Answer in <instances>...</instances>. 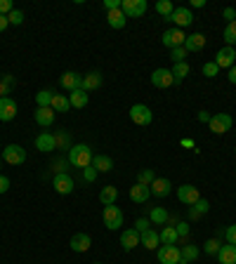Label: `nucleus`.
<instances>
[{"mask_svg":"<svg viewBox=\"0 0 236 264\" xmlns=\"http://www.w3.org/2000/svg\"><path fill=\"white\" fill-rule=\"evenodd\" d=\"M66 158H69V165H74V168H78V170H85L92 165L94 154L88 144H74V146L69 149Z\"/></svg>","mask_w":236,"mask_h":264,"instance_id":"obj_1","label":"nucleus"},{"mask_svg":"<svg viewBox=\"0 0 236 264\" xmlns=\"http://www.w3.org/2000/svg\"><path fill=\"white\" fill-rule=\"evenodd\" d=\"M102 219H104V227L111 231H116L118 227H123V212L118 205H104V212H102Z\"/></svg>","mask_w":236,"mask_h":264,"instance_id":"obj_2","label":"nucleus"},{"mask_svg":"<svg viewBox=\"0 0 236 264\" xmlns=\"http://www.w3.org/2000/svg\"><path fill=\"white\" fill-rule=\"evenodd\" d=\"M210 132H215V135H224V132H229L231 125H234V118H231L229 114H215L210 116Z\"/></svg>","mask_w":236,"mask_h":264,"instance_id":"obj_3","label":"nucleus"},{"mask_svg":"<svg viewBox=\"0 0 236 264\" xmlns=\"http://www.w3.org/2000/svg\"><path fill=\"white\" fill-rule=\"evenodd\" d=\"M130 121L135 125H149L154 121V114L147 104H135V106H130Z\"/></svg>","mask_w":236,"mask_h":264,"instance_id":"obj_4","label":"nucleus"},{"mask_svg":"<svg viewBox=\"0 0 236 264\" xmlns=\"http://www.w3.org/2000/svg\"><path fill=\"white\" fill-rule=\"evenodd\" d=\"M121 12L128 19H137V17H142V14L147 12V0H123Z\"/></svg>","mask_w":236,"mask_h":264,"instance_id":"obj_5","label":"nucleus"},{"mask_svg":"<svg viewBox=\"0 0 236 264\" xmlns=\"http://www.w3.org/2000/svg\"><path fill=\"white\" fill-rule=\"evenodd\" d=\"M3 158H5V163H10V165H24L26 151H24V146H19V144H7L5 151H3Z\"/></svg>","mask_w":236,"mask_h":264,"instance_id":"obj_6","label":"nucleus"},{"mask_svg":"<svg viewBox=\"0 0 236 264\" xmlns=\"http://www.w3.org/2000/svg\"><path fill=\"white\" fill-rule=\"evenodd\" d=\"M161 41L165 48H184V41H187V35H184L182 28H168L165 33L161 35Z\"/></svg>","mask_w":236,"mask_h":264,"instance_id":"obj_7","label":"nucleus"},{"mask_svg":"<svg viewBox=\"0 0 236 264\" xmlns=\"http://www.w3.org/2000/svg\"><path fill=\"white\" fill-rule=\"evenodd\" d=\"M151 85L161 90H168L170 85H175V78H173V71L170 68H156L151 73Z\"/></svg>","mask_w":236,"mask_h":264,"instance_id":"obj_8","label":"nucleus"},{"mask_svg":"<svg viewBox=\"0 0 236 264\" xmlns=\"http://www.w3.org/2000/svg\"><path fill=\"white\" fill-rule=\"evenodd\" d=\"M165 21H175V28H184L194 24V14H191L189 7H175V12L170 14Z\"/></svg>","mask_w":236,"mask_h":264,"instance_id":"obj_9","label":"nucleus"},{"mask_svg":"<svg viewBox=\"0 0 236 264\" xmlns=\"http://www.w3.org/2000/svg\"><path fill=\"white\" fill-rule=\"evenodd\" d=\"M52 186H54V191H57V194H61V196H69V194L76 189V182L71 179V175L61 172V175H54L52 177Z\"/></svg>","mask_w":236,"mask_h":264,"instance_id":"obj_10","label":"nucleus"},{"mask_svg":"<svg viewBox=\"0 0 236 264\" xmlns=\"http://www.w3.org/2000/svg\"><path fill=\"white\" fill-rule=\"evenodd\" d=\"M215 64H217L220 68H227V71H229V68L236 64V50L229 48V45H224L222 50H217V54H215Z\"/></svg>","mask_w":236,"mask_h":264,"instance_id":"obj_11","label":"nucleus"},{"mask_svg":"<svg viewBox=\"0 0 236 264\" xmlns=\"http://www.w3.org/2000/svg\"><path fill=\"white\" fill-rule=\"evenodd\" d=\"M182 255H180V248L177 245H161L158 248V262L161 264H180Z\"/></svg>","mask_w":236,"mask_h":264,"instance_id":"obj_12","label":"nucleus"},{"mask_svg":"<svg viewBox=\"0 0 236 264\" xmlns=\"http://www.w3.org/2000/svg\"><path fill=\"white\" fill-rule=\"evenodd\" d=\"M17 118V102L12 97H0V121L10 123Z\"/></svg>","mask_w":236,"mask_h":264,"instance_id":"obj_13","label":"nucleus"},{"mask_svg":"<svg viewBox=\"0 0 236 264\" xmlns=\"http://www.w3.org/2000/svg\"><path fill=\"white\" fill-rule=\"evenodd\" d=\"M177 198H180V203L184 205H194L198 198H201V194H198V189H196L194 184H182L180 189H177Z\"/></svg>","mask_w":236,"mask_h":264,"instance_id":"obj_14","label":"nucleus"},{"mask_svg":"<svg viewBox=\"0 0 236 264\" xmlns=\"http://www.w3.org/2000/svg\"><path fill=\"white\" fill-rule=\"evenodd\" d=\"M149 189H151V196L165 198V196H170V191H173V182H170V179H165V177H156Z\"/></svg>","mask_w":236,"mask_h":264,"instance_id":"obj_15","label":"nucleus"},{"mask_svg":"<svg viewBox=\"0 0 236 264\" xmlns=\"http://www.w3.org/2000/svg\"><path fill=\"white\" fill-rule=\"evenodd\" d=\"M71 250L74 252H88L90 250V245H92V238L85 234V231H78V234H74L71 236Z\"/></svg>","mask_w":236,"mask_h":264,"instance_id":"obj_16","label":"nucleus"},{"mask_svg":"<svg viewBox=\"0 0 236 264\" xmlns=\"http://www.w3.org/2000/svg\"><path fill=\"white\" fill-rule=\"evenodd\" d=\"M121 245H123V250H132V248L142 245V234L137 229H125L121 234Z\"/></svg>","mask_w":236,"mask_h":264,"instance_id":"obj_17","label":"nucleus"},{"mask_svg":"<svg viewBox=\"0 0 236 264\" xmlns=\"http://www.w3.org/2000/svg\"><path fill=\"white\" fill-rule=\"evenodd\" d=\"M36 149L45 151V154H50V151L57 149V139H54L52 132H41V135L36 137Z\"/></svg>","mask_w":236,"mask_h":264,"instance_id":"obj_18","label":"nucleus"},{"mask_svg":"<svg viewBox=\"0 0 236 264\" xmlns=\"http://www.w3.org/2000/svg\"><path fill=\"white\" fill-rule=\"evenodd\" d=\"M83 85V76L76 73V71H66V73L61 76V88L69 90V92H74V90H81Z\"/></svg>","mask_w":236,"mask_h":264,"instance_id":"obj_19","label":"nucleus"},{"mask_svg":"<svg viewBox=\"0 0 236 264\" xmlns=\"http://www.w3.org/2000/svg\"><path fill=\"white\" fill-rule=\"evenodd\" d=\"M102 88V73L99 71H90V73L83 76V85L81 90H85V92H94V90Z\"/></svg>","mask_w":236,"mask_h":264,"instance_id":"obj_20","label":"nucleus"},{"mask_svg":"<svg viewBox=\"0 0 236 264\" xmlns=\"http://www.w3.org/2000/svg\"><path fill=\"white\" fill-rule=\"evenodd\" d=\"M54 111H52V106H38L36 108V123L41 125V128H47V125H52L54 123Z\"/></svg>","mask_w":236,"mask_h":264,"instance_id":"obj_21","label":"nucleus"},{"mask_svg":"<svg viewBox=\"0 0 236 264\" xmlns=\"http://www.w3.org/2000/svg\"><path fill=\"white\" fill-rule=\"evenodd\" d=\"M203 48H206V35L203 33L187 35V41H184V50H187V52H201Z\"/></svg>","mask_w":236,"mask_h":264,"instance_id":"obj_22","label":"nucleus"},{"mask_svg":"<svg viewBox=\"0 0 236 264\" xmlns=\"http://www.w3.org/2000/svg\"><path fill=\"white\" fill-rule=\"evenodd\" d=\"M149 196H151V189L144 186V184H135V186L130 189V201H132V203H147Z\"/></svg>","mask_w":236,"mask_h":264,"instance_id":"obj_23","label":"nucleus"},{"mask_svg":"<svg viewBox=\"0 0 236 264\" xmlns=\"http://www.w3.org/2000/svg\"><path fill=\"white\" fill-rule=\"evenodd\" d=\"M215 257H217V262L220 264H236V245H231V243L222 245Z\"/></svg>","mask_w":236,"mask_h":264,"instance_id":"obj_24","label":"nucleus"},{"mask_svg":"<svg viewBox=\"0 0 236 264\" xmlns=\"http://www.w3.org/2000/svg\"><path fill=\"white\" fill-rule=\"evenodd\" d=\"M107 21L111 28L121 31V28H125V24H128V17H125L121 10H111V12H107Z\"/></svg>","mask_w":236,"mask_h":264,"instance_id":"obj_25","label":"nucleus"},{"mask_svg":"<svg viewBox=\"0 0 236 264\" xmlns=\"http://www.w3.org/2000/svg\"><path fill=\"white\" fill-rule=\"evenodd\" d=\"M92 168L97 170V172H111V170H114V161H111V156L97 154V156L92 158Z\"/></svg>","mask_w":236,"mask_h":264,"instance_id":"obj_26","label":"nucleus"},{"mask_svg":"<svg viewBox=\"0 0 236 264\" xmlns=\"http://www.w3.org/2000/svg\"><path fill=\"white\" fill-rule=\"evenodd\" d=\"M210 210V203L208 201H206V198H198V201H196L194 205H191V210H189V219H201L203 215H206V212Z\"/></svg>","mask_w":236,"mask_h":264,"instance_id":"obj_27","label":"nucleus"},{"mask_svg":"<svg viewBox=\"0 0 236 264\" xmlns=\"http://www.w3.org/2000/svg\"><path fill=\"white\" fill-rule=\"evenodd\" d=\"M142 245L147 250H156V245H161V236L156 234V229H147L142 234Z\"/></svg>","mask_w":236,"mask_h":264,"instance_id":"obj_28","label":"nucleus"},{"mask_svg":"<svg viewBox=\"0 0 236 264\" xmlns=\"http://www.w3.org/2000/svg\"><path fill=\"white\" fill-rule=\"evenodd\" d=\"M69 102H71V106L74 108H83V106H88L90 95L85 92V90H74V92L69 95Z\"/></svg>","mask_w":236,"mask_h":264,"instance_id":"obj_29","label":"nucleus"},{"mask_svg":"<svg viewBox=\"0 0 236 264\" xmlns=\"http://www.w3.org/2000/svg\"><path fill=\"white\" fill-rule=\"evenodd\" d=\"M168 210L165 208H151V212H149V222L156 224V227H161V224H168Z\"/></svg>","mask_w":236,"mask_h":264,"instance_id":"obj_30","label":"nucleus"},{"mask_svg":"<svg viewBox=\"0 0 236 264\" xmlns=\"http://www.w3.org/2000/svg\"><path fill=\"white\" fill-rule=\"evenodd\" d=\"M50 106H52L54 114H66L69 108H71V102H69V97H64V95H54Z\"/></svg>","mask_w":236,"mask_h":264,"instance_id":"obj_31","label":"nucleus"},{"mask_svg":"<svg viewBox=\"0 0 236 264\" xmlns=\"http://www.w3.org/2000/svg\"><path fill=\"white\" fill-rule=\"evenodd\" d=\"M116 198H118V189L116 186H104L99 191V203L102 205H114Z\"/></svg>","mask_w":236,"mask_h":264,"instance_id":"obj_32","label":"nucleus"},{"mask_svg":"<svg viewBox=\"0 0 236 264\" xmlns=\"http://www.w3.org/2000/svg\"><path fill=\"white\" fill-rule=\"evenodd\" d=\"M180 255H182L180 264H189V262H194V259L198 257V248H196V245H191V243H187V245H182V248H180Z\"/></svg>","mask_w":236,"mask_h":264,"instance_id":"obj_33","label":"nucleus"},{"mask_svg":"<svg viewBox=\"0 0 236 264\" xmlns=\"http://www.w3.org/2000/svg\"><path fill=\"white\" fill-rule=\"evenodd\" d=\"M163 245H177V229L175 227H163V231L158 234Z\"/></svg>","mask_w":236,"mask_h":264,"instance_id":"obj_34","label":"nucleus"},{"mask_svg":"<svg viewBox=\"0 0 236 264\" xmlns=\"http://www.w3.org/2000/svg\"><path fill=\"white\" fill-rule=\"evenodd\" d=\"M170 71H173V78H175V83H182L184 78L189 76V71H191V68H189L187 61H180V64H175Z\"/></svg>","mask_w":236,"mask_h":264,"instance_id":"obj_35","label":"nucleus"},{"mask_svg":"<svg viewBox=\"0 0 236 264\" xmlns=\"http://www.w3.org/2000/svg\"><path fill=\"white\" fill-rule=\"evenodd\" d=\"M156 12L161 14L163 19H168L170 14L175 12V5H173L170 0H158V3H156Z\"/></svg>","mask_w":236,"mask_h":264,"instance_id":"obj_36","label":"nucleus"},{"mask_svg":"<svg viewBox=\"0 0 236 264\" xmlns=\"http://www.w3.org/2000/svg\"><path fill=\"white\" fill-rule=\"evenodd\" d=\"M222 38H224V43H227L229 48H234V45H236V21H231V24H227V26H224Z\"/></svg>","mask_w":236,"mask_h":264,"instance_id":"obj_37","label":"nucleus"},{"mask_svg":"<svg viewBox=\"0 0 236 264\" xmlns=\"http://www.w3.org/2000/svg\"><path fill=\"white\" fill-rule=\"evenodd\" d=\"M177 243H189V224L187 222H177Z\"/></svg>","mask_w":236,"mask_h":264,"instance_id":"obj_38","label":"nucleus"},{"mask_svg":"<svg viewBox=\"0 0 236 264\" xmlns=\"http://www.w3.org/2000/svg\"><path fill=\"white\" fill-rule=\"evenodd\" d=\"M154 179H156L154 170H140V175H137V184H144V186H151Z\"/></svg>","mask_w":236,"mask_h":264,"instance_id":"obj_39","label":"nucleus"},{"mask_svg":"<svg viewBox=\"0 0 236 264\" xmlns=\"http://www.w3.org/2000/svg\"><path fill=\"white\" fill-rule=\"evenodd\" d=\"M52 97H54V92L41 90V92L36 95V104H38V106H50V104H52Z\"/></svg>","mask_w":236,"mask_h":264,"instance_id":"obj_40","label":"nucleus"},{"mask_svg":"<svg viewBox=\"0 0 236 264\" xmlns=\"http://www.w3.org/2000/svg\"><path fill=\"white\" fill-rule=\"evenodd\" d=\"M12 85H14V78H12V76H0V97H7V95H10Z\"/></svg>","mask_w":236,"mask_h":264,"instance_id":"obj_41","label":"nucleus"},{"mask_svg":"<svg viewBox=\"0 0 236 264\" xmlns=\"http://www.w3.org/2000/svg\"><path fill=\"white\" fill-rule=\"evenodd\" d=\"M220 248H222V243H220L217 238H210V241H206V245H203V252L213 257V255H217V252H220Z\"/></svg>","mask_w":236,"mask_h":264,"instance_id":"obj_42","label":"nucleus"},{"mask_svg":"<svg viewBox=\"0 0 236 264\" xmlns=\"http://www.w3.org/2000/svg\"><path fill=\"white\" fill-rule=\"evenodd\" d=\"M201 71H203V76H206V78H215V76L220 73V66H217L215 61H206V64L201 66Z\"/></svg>","mask_w":236,"mask_h":264,"instance_id":"obj_43","label":"nucleus"},{"mask_svg":"<svg viewBox=\"0 0 236 264\" xmlns=\"http://www.w3.org/2000/svg\"><path fill=\"white\" fill-rule=\"evenodd\" d=\"M54 139H57V146H61L64 151H69L71 146H74V144L69 142V132H64V130H59V132L54 135Z\"/></svg>","mask_w":236,"mask_h":264,"instance_id":"obj_44","label":"nucleus"},{"mask_svg":"<svg viewBox=\"0 0 236 264\" xmlns=\"http://www.w3.org/2000/svg\"><path fill=\"white\" fill-rule=\"evenodd\" d=\"M7 21H10L12 26H21V24H24V12H21V10H17V7H14L12 12L7 14Z\"/></svg>","mask_w":236,"mask_h":264,"instance_id":"obj_45","label":"nucleus"},{"mask_svg":"<svg viewBox=\"0 0 236 264\" xmlns=\"http://www.w3.org/2000/svg\"><path fill=\"white\" fill-rule=\"evenodd\" d=\"M187 50L184 48H173L170 50V59H173V64H180V61H184L187 59Z\"/></svg>","mask_w":236,"mask_h":264,"instance_id":"obj_46","label":"nucleus"},{"mask_svg":"<svg viewBox=\"0 0 236 264\" xmlns=\"http://www.w3.org/2000/svg\"><path fill=\"white\" fill-rule=\"evenodd\" d=\"M69 165V158H54L52 161V168H54V175H61Z\"/></svg>","mask_w":236,"mask_h":264,"instance_id":"obj_47","label":"nucleus"},{"mask_svg":"<svg viewBox=\"0 0 236 264\" xmlns=\"http://www.w3.org/2000/svg\"><path fill=\"white\" fill-rule=\"evenodd\" d=\"M135 229L140 231V234H144L147 229H151V222H149V217H140L135 222Z\"/></svg>","mask_w":236,"mask_h":264,"instance_id":"obj_48","label":"nucleus"},{"mask_svg":"<svg viewBox=\"0 0 236 264\" xmlns=\"http://www.w3.org/2000/svg\"><path fill=\"white\" fill-rule=\"evenodd\" d=\"M14 10V3L12 0H0V14H3V17H7V14L12 12Z\"/></svg>","mask_w":236,"mask_h":264,"instance_id":"obj_49","label":"nucleus"},{"mask_svg":"<svg viewBox=\"0 0 236 264\" xmlns=\"http://www.w3.org/2000/svg\"><path fill=\"white\" fill-rule=\"evenodd\" d=\"M224 236H227V243L236 245V224H231V227H227V229H224Z\"/></svg>","mask_w":236,"mask_h":264,"instance_id":"obj_50","label":"nucleus"},{"mask_svg":"<svg viewBox=\"0 0 236 264\" xmlns=\"http://www.w3.org/2000/svg\"><path fill=\"white\" fill-rule=\"evenodd\" d=\"M97 175H99V172H97V170H94L92 165L83 170V179H85V182H94V179H97Z\"/></svg>","mask_w":236,"mask_h":264,"instance_id":"obj_51","label":"nucleus"},{"mask_svg":"<svg viewBox=\"0 0 236 264\" xmlns=\"http://www.w3.org/2000/svg\"><path fill=\"white\" fill-rule=\"evenodd\" d=\"M121 3L123 0H104V7H107V12H111V10H121Z\"/></svg>","mask_w":236,"mask_h":264,"instance_id":"obj_52","label":"nucleus"},{"mask_svg":"<svg viewBox=\"0 0 236 264\" xmlns=\"http://www.w3.org/2000/svg\"><path fill=\"white\" fill-rule=\"evenodd\" d=\"M224 19H227V21H229V24H231V21H236V10H234V7H224Z\"/></svg>","mask_w":236,"mask_h":264,"instance_id":"obj_53","label":"nucleus"},{"mask_svg":"<svg viewBox=\"0 0 236 264\" xmlns=\"http://www.w3.org/2000/svg\"><path fill=\"white\" fill-rule=\"evenodd\" d=\"M7 189H10V179L5 175H0V194H5Z\"/></svg>","mask_w":236,"mask_h":264,"instance_id":"obj_54","label":"nucleus"},{"mask_svg":"<svg viewBox=\"0 0 236 264\" xmlns=\"http://www.w3.org/2000/svg\"><path fill=\"white\" fill-rule=\"evenodd\" d=\"M227 78H229V83H231V85H236V64L229 68V73H227Z\"/></svg>","mask_w":236,"mask_h":264,"instance_id":"obj_55","label":"nucleus"},{"mask_svg":"<svg viewBox=\"0 0 236 264\" xmlns=\"http://www.w3.org/2000/svg\"><path fill=\"white\" fill-rule=\"evenodd\" d=\"M198 121H201V123H208V121H210V114H208V111H198Z\"/></svg>","mask_w":236,"mask_h":264,"instance_id":"obj_56","label":"nucleus"},{"mask_svg":"<svg viewBox=\"0 0 236 264\" xmlns=\"http://www.w3.org/2000/svg\"><path fill=\"white\" fill-rule=\"evenodd\" d=\"M7 26H10V21H7V17H3V14H0V33H3V31H5Z\"/></svg>","mask_w":236,"mask_h":264,"instance_id":"obj_57","label":"nucleus"},{"mask_svg":"<svg viewBox=\"0 0 236 264\" xmlns=\"http://www.w3.org/2000/svg\"><path fill=\"white\" fill-rule=\"evenodd\" d=\"M191 7L201 10V7H206V0H191Z\"/></svg>","mask_w":236,"mask_h":264,"instance_id":"obj_58","label":"nucleus"},{"mask_svg":"<svg viewBox=\"0 0 236 264\" xmlns=\"http://www.w3.org/2000/svg\"><path fill=\"white\" fill-rule=\"evenodd\" d=\"M182 146H184V149H196V146H194V139H182Z\"/></svg>","mask_w":236,"mask_h":264,"instance_id":"obj_59","label":"nucleus"},{"mask_svg":"<svg viewBox=\"0 0 236 264\" xmlns=\"http://www.w3.org/2000/svg\"><path fill=\"white\" fill-rule=\"evenodd\" d=\"M0 170H3V158H0Z\"/></svg>","mask_w":236,"mask_h":264,"instance_id":"obj_60","label":"nucleus"},{"mask_svg":"<svg viewBox=\"0 0 236 264\" xmlns=\"http://www.w3.org/2000/svg\"><path fill=\"white\" fill-rule=\"evenodd\" d=\"M94 264H99V262H94Z\"/></svg>","mask_w":236,"mask_h":264,"instance_id":"obj_61","label":"nucleus"}]
</instances>
